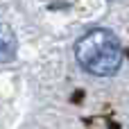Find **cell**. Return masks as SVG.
<instances>
[{"mask_svg": "<svg viewBox=\"0 0 129 129\" xmlns=\"http://www.w3.org/2000/svg\"><path fill=\"white\" fill-rule=\"evenodd\" d=\"M16 48H18V41H16L11 27L2 25V29H0V61H5V63L11 61L16 57Z\"/></svg>", "mask_w": 129, "mask_h": 129, "instance_id": "2", "label": "cell"}, {"mask_svg": "<svg viewBox=\"0 0 129 129\" xmlns=\"http://www.w3.org/2000/svg\"><path fill=\"white\" fill-rule=\"evenodd\" d=\"M75 57L86 73L98 77H111L122 63V45L113 32L98 27L86 32L77 41Z\"/></svg>", "mask_w": 129, "mask_h": 129, "instance_id": "1", "label": "cell"}]
</instances>
